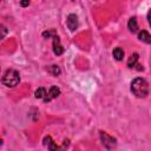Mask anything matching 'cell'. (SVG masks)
<instances>
[{
	"instance_id": "30bf717a",
	"label": "cell",
	"mask_w": 151,
	"mask_h": 151,
	"mask_svg": "<svg viewBox=\"0 0 151 151\" xmlns=\"http://www.w3.org/2000/svg\"><path fill=\"white\" fill-rule=\"evenodd\" d=\"M127 27H129V29L132 32V33H134V32H137L138 31V24H137V19L133 17V18H130V20H129V22H127Z\"/></svg>"
},
{
	"instance_id": "ba28073f",
	"label": "cell",
	"mask_w": 151,
	"mask_h": 151,
	"mask_svg": "<svg viewBox=\"0 0 151 151\" xmlns=\"http://www.w3.org/2000/svg\"><path fill=\"white\" fill-rule=\"evenodd\" d=\"M138 59H139V55H138V53H132V54L130 55L129 60H127V66H129L130 68H134V67L138 65V64H137Z\"/></svg>"
},
{
	"instance_id": "277c9868",
	"label": "cell",
	"mask_w": 151,
	"mask_h": 151,
	"mask_svg": "<svg viewBox=\"0 0 151 151\" xmlns=\"http://www.w3.org/2000/svg\"><path fill=\"white\" fill-rule=\"evenodd\" d=\"M99 136H100V140H101L103 145H104L107 150H112V149L116 147L117 142H116V139H114L113 137H111L110 134H107V133L104 132V131H100Z\"/></svg>"
},
{
	"instance_id": "3957f363",
	"label": "cell",
	"mask_w": 151,
	"mask_h": 151,
	"mask_svg": "<svg viewBox=\"0 0 151 151\" xmlns=\"http://www.w3.org/2000/svg\"><path fill=\"white\" fill-rule=\"evenodd\" d=\"M44 144L47 146L48 151H66V149H67L68 145H70V140H68V139H65L64 143H63V145H57V144L52 140V138H51L50 136H46V137L44 138Z\"/></svg>"
},
{
	"instance_id": "8992f818",
	"label": "cell",
	"mask_w": 151,
	"mask_h": 151,
	"mask_svg": "<svg viewBox=\"0 0 151 151\" xmlns=\"http://www.w3.org/2000/svg\"><path fill=\"white\" fill-rule=\"evenodd\" d=\"M66 24H67V27L70 28V31H76L78 28V17L73 13L68 14L67 19H66Z\"/></svg>"
},
{
	"instance_id": "8fae6325",
	"label": "cell",
	"mask_w": 151,
	"mask_h": 151,
	"mask_svg": "<svg viewBox=\"0 0 151 151\" xmlns=\"http://www.w3.org/2000/svg\"><path fill=\"white\" fill-rule=\"evenodd\" d=\"M112 55H113V58H114L116 60L120 61V60H123V58H124V51H123L120 47H116V48L113 50V52H112Z\"/></svg>"
},
{
	"instance_id": "9c48e42d",
	"label": "cell",
	"mask_w": 151,
	"mask_h": 151,
	"mask_svg": "<svg viewBox=\"0 0 151 151\" xmlns=\"http://www.w3.org/2000/svg\"><path fill=\"white\" fill-rule=\"evenodd\" d=\"M138 39H139L140 41L145 42V44H151V35H150L146 31H144V29L138 33Z\"/></svg>"
},
{
	"instance_id": "9a60e30c",
	"label": "cell",
	"mask_w": 151,
	"mask_h": 151,
	"mask_svg": "<svg viewBox=\"0 0 151 151\" xmlns=\"http://www.w3.org/2000/svg\"><path fill=\"white\" fill-rule=\"evenodd\" d=\"M1 32H2V34H1V39H4L5 35H6V33H7V29H6V27H5L4 25H1Z\"/></svg>"
},
{
	"instance_id": "2e32d148",
	"label": "cell",
	"mask_w": 151,
	"mask_h": 151,
	"mask_svg": "<svg viewBox=\"0 0 151 151\" xmlns=\"http://www.w3.org/2000/svg\"><path fill=\"white\" fill-rule=\"evenodd\" d=\"M147 20H149V24H150V26H151V9H150L149 13H147Z\"/></svg>"
},
{
	"instance_id": "7c38bea8",
	"label": "cell",
	"mask_w": 151,
	"mask_h": 151,
	"mask_svg": "<svg viewBox=\"0 0 151 151\" xmlns=\"http://www.w3.org/2000/svg\"><path fill=\"white\" fill-rule=\"evenodd\" d=\"M47 71H48L52 76H54V77H57V76L60 74V68H59L58 65H51V66H48Z\"/></svg>"
},
{
	"instance_id": "4fadbf2b",
	"label": "cell",
	"mask_w": 151,
	"mask_h": 151,
	"mask_svg": "<svg viewBox=\"0 0 151 151\" xmlns=\"http://www.w3.org/2000/svg\"><path fill=\"white\" fill-rule=\"evenodd\" d=\"M46 90H45V87H39V88H37L35 90V92H34V96H35V98H38V99H40V98H45L46 97Z\"/></svg>"
},
{
	"instance_id": "e0dca14e",
	"label": "cell",
	"mask_w": 151,
	"mask_h": 151,
	"mask_svg": "<svg viewBox=\"0 0 151 151\" xmlns=\"http://www.w3.org/2000/svg\"><path fill=\"white\" fill-rule=\"evenodd\" d=\"M20 5L24 6V7H25V6H28V5H29V1H21Z\"/></svg>"
},
{
	"instance_id": "6da1fadb",
	"label": "cell",
	"mask_w": 151,
	"mask_h": 151,
	"mask_svg": "<svg viewBox=\"0 0 151 151\" xmlns=\"http://www.w3.org/2000/svg\"><path fill=\"white\" fill-rule=\"evenodd\" d=\"M131 91L138 98H145L149 94V85L143 78H134L131 83Z\"/></svg>"
},
{
	"instance_id": "7a4b0ae2",
	"label": "cell",
	"mask_w": 151,
	"mask_h": 151,
	"mask_svg": "<svg viewBox=\"0 0 151 151\" xmlns=\"http://www.w3.org/2000/svg\"><path fill=\"white\" fill-rule=\"evenodd\" d=\"M20 81V76L19 72L13 70V68H8L6 70V72L2 76V84L7 87H14L19 84Z\"/></svg>"
},
{
	"instance_id": "52a82bcc",
	"label": "cell",
	"mask_w": 151,
	"mask_h": 151,
	"mask_svg": "<svg viewBox=\"0 0 151 151\" xmlns=\"http://www.w3.org/2000/svg\"><path fill=\"white\" fill-rule=\"evenodd\" d=\"M59 94H60V88L57 87V86H51L50 90H48V92H47V94H46V97L44 98V101H45V103L51 101L52 99L57 98Z\"/></svg>"
},
{
	"instance_id": "5b68a950",
	"label": "cell",
	"mask_w": 151,
	"mask_h": 151,
	"mask_svg": "<svg viewBox=\"0 0 151 151\" xmlns=\"http://www.w3.org/2000/svg\"><path fill=\"white\" fill-rule=\"evenodd\" d=\"M52 38H53V52H54V54L55 55H61L64 53V47L60 44L59 37L57 34H53Z\"/></svg>"
},
{
	"instance_id": "5bb4252c",
	"label": "cell",
	"mask_w": 151,
	"mask_h": 151,
	"mask_svg": "<svg viewBox=\"0 0 151 151\" xmlns=\"http://www.w3.org/2000/svg\"><path fill=\"white\" fill-rule=\"evenodd\" d=\"M51 34H54V31H47V32H44V33H42V37H44V38H48V37H51Z\"/></svg>"
}]
</instances>
